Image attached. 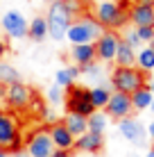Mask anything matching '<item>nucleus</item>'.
<instances>
[{
	"label": "nucleus",
	"mask_w": 154,
	"mask_h": 157,
	"mask_svg": "<svg viewBox=\"0 0 154 157\" xmlns=\"http://www.w3.org/2000/svg\"><path fill=\"white\" fill-rule=\"evenodd\" d=\"M129 98H131V107H134V112H145V109H150L154 96H152L150 86L145 84V86H141V89H136Z\"/></svg>",
	"instance_id": "obj_21"
},
{
	"label": "nucleus",
	"mask_w": 154,
	"mask_h": 157,
	"mask_svg": "<svg viewBox=\"0 0 154 157\" xmlns=\"http://www.w3.org/2000/svg\"><path fill=\"white\" fill-rule=\"evenodd\" d=\"M75 150L86 153V155H100L104 150V134L88 132V130H86L82 137L75 139Z\"/></svg>",
	"instance_id": "obj_15"
},
{
	"label": "nucleus",
	"mask_w": 154,
	"mask_h": 157,
	"mask_svg": "<svg viewBox=\"0 0 154 157\" xmlns=\"http://www.w3.org/2000/svg\"><path fill=\"white\" fill-rule=\"evenodd\" d=\"M86 128H88V132L104 134L107 128H109V116L104 114V112H93V114L86 118Z\"/></svg>",
	"instance_id": "obj_24"
},
{
	"label": "nucleus",
	"mask_w": 154,
	"mask_h": 157,
	"mask_svg": "<svg viewBox=\"0 0 154 157\" xmlns=\"http://www.w3.org/2000/svg\"><path fill=\"white\" fill-rule=\"evenodd\" d=\"M63 107L66 112H73V114L79 116H91L93 112H98L91 102V89L82 84H73L70 89H66V100H63Z\"/></svg>",
	"instance_id": "obj_6"
},
{
	"label": "nucleus",
	"mask_w": 154,
	"mask_h": 157,
	"mask_svg": "<svg viewBox=\"0 0 154 157\" xmlns=\"http://www.w3.org/2000/svg\"><path fill=\"white\" fill-rule=\"evenodd\" d=\"M123 41H127L134 50H141V46H143V41H141V36H138V32H136V28H127L125 30V34H123Z\"/></svg>",
	"instance_id": "obj_28"
},
{
	"label": "nucleus",
	"mask_w": 154,
	"mask_h": 157,
	"mask_svg": "<svg viewBox=\"0 0 154 157\" xmlns=\"http://www.w3.org/2000/svg\"><path fill=\"white\" fill-rule=\"evenodd\" d=\"M136 68L143 71L145 75H150L154 71V50L150 46H143L138 52H136Z\"/></svg>",
	"instance_id": "obj_23"
},
{
	"label": "nucleus",
	"mask_w": 154,
	"mask_h": 157,
	"mask_svg": "<svg viewBox=\"0 0 154 157\" xmlns=\"http://www.w3.org/2000/svg\"><path fill=\"white\" fill-rule=\"evenodd\" d=\"M150 109H152V112H154V100H152V105H150Z\"/></svg>",
	"instance_id": "obj_42"
},
{
	"label": "nucleus",
	"mask_w": 154,
	"mask_h": 157,
	"mask_svg": "<svg viewBox=\"0 0 154 157\" xmlns=\"http://www.w3.org/2000/svg\"><path fill=\"white\" fill-rule=\"evenodd\" d=\"M147 46H150V48H152V50H154V36H152V41H150V43H147Z\"/></svg>",
	"instance_id": "obj_40"
},
{
	"label": "nucleus",
	"mask_w": 154,
	"mask_h": 157,
	"mask_svg": "<svg viewBox=\"0 0 154 157\" xmlns=\"http://www.w3.org/2000/svg\"><path fill=\"white\" fill-rule=\"evenodd\" d=\"M50 5H55V2H66V0H48Z\"/></svg>",
	"instance_id": "obj_37"
},
{
	"label": "nucleus",
	"mask_w": 154,
	"mask_h": 157,
	"mask_svg": "<svg viewBox=\"0 0 154 157\" xmlns=\"http://www.w3.org/2000/svg\"><path fill=\"white\" fill-rule=\"evenodd\" d=\"M147 86H150V91H152V96H154V80H150V82H147Z\"/></svg>",
	"instance_id": "obj_35"
},
{
	"label": "nucleus",
	"mask_w": 154,
	"mask_h": 157,
	"mask_svg": "<svg viewBox=\"0 0 154 157\" xmlns=\"http://www.w3.org/2000/svg\"><path fill=\"white\" fill-rule=\"evenodd\" d=\"M102 32H104V28L91 16V12H86V14L77 16V18H73L66 39L73 46H84V43H95Z\"/></svg>",
	"instance_id": "obj_3"
},
{
	"label": "nucleus",
	"mask_w": 154,
	"mask_h": 157,
	"mask_svg": "<svg viewBox=\"0 0 154 157\" xmlns=\"http://www.w3.org/2000/svg\"><path fill=\"white\" fill-rule=\"evenodd\" d=\"M145 157H154V146H152L150 150H147V155H145Z\"/></svg>",
	"instance_id": "obj_36"
},
{
	"label": "nucleus",
	"mask_w": 154,
	"mask_h": 157,
	"mask_svg": "<svg viewBox=\"0 0 154 157\" xmlns=\"http://www.w3.org/2000/svg\"><path fill=\"white\" fill-rule=\"evenodd\" d=\"M0 157H9V153H5V150H0Z\"/></svg>",
	"instance_id": "obj_39"
},
{
	"label": "nucleus",
	"mask_w": 154,
	"mask_h": 157,
	"mask_svg": "<svg viewBox=\"0 0 154 157\" xmlns=\"http://www.w3.org/2000/svg\"><path fill=\"white\" fill-rule=\"evenodd\" d=\"M129 5L131 2H123V0H95L91 7V16L104 30L120 32L129 23Z\"/></svg>",
	"instance_id": "obj_1"
},
{
	"label": "nucleus",
	"mask_w": 154,
	"mask_h": 157,
	"mask_svg": "<svg viewBox=\"0 0 154 157\" xmlns=\"http://www.w3.org/2000/svg\"><path fill=\"white\" fill-rule=\"evenodd\" d=\"M50 157H73V150H55Z\"/></svg>",
	"instance_id": "obj_31"
},
{
	"label": "nucleus",
	"mask_w": 154,
	"mask_h": 157,
	"mask_svg": "<svg viewBox=\"0 0 154 157\" xmlns=\"http://www.w3.org/2000/svg\"><path fill=\"white\" fill-rule=\"evenodd\" d=\"M145 130H147V139L154 144V121H150V125H147Z\"/></svg>",
	"instance_id": "obj_32"
},
{
	"label": "nucleus",
	"mask_w": 154,
	"mask_h": 157,
	"mask_svg": "<svg viewBox=\"0 0 154 157\" xmlns=\"http://www.w3.org/2000/svg\"><path fill=\"white\" fill-rule=\"evenodd\" d=\"M61 123L68 128V132L73 134V137H82L84 132H86V116H79V114H73V112H66V116L61 118Z\"/></svg>",
	"instance_id": "obj_19"
},
{
	"label": "nucleus",
	"mask_w": 154,
	"mask_h": 157,
	"mask_svg": "<svg viewBox=\"0 0 154 157\" xmlns=\"http://www.w3.org/2000/svg\"><path fill=\"white\" fill-rule=\"evenodd\" d=\"M23 150L30 157H50L55 153L48 128H34L27 134H23Z\"/></svg>",
	"instance_id": "obj_7"
},
{
	"label": "nucleus",
	"mask_w": 154,
	"mask_h": 157,
	"mask_svg": "<svg viewBox=\"0 0 154 157\" xmlns=\"http://www.w3.org/2000/svg\"><path fill=\"white\" fill-rule=\"evenodd\" d=\"M70 59L75 66H86V64L98 62V55H95V46L93 43H84V46H73L70 48Z\"/></svg>",
	"instance_id": "obj_16"
},
{
	"label": "nucleus",
	"mask_w": 154,
	"mask_h": 157,
	"mask_svg": "<svg viewBox=\"0 0 154 157\" xmlns=\"http://www.w3.org/2000/svg\"><path fill=\"white\" fill-rule=\"evenodd\" d=\"M27 39H32L34 43H41L48 39V23H45V16H36L32 18L30 30H27Z\"/></svg>",
	"instance_id": "obj_22"
},
{
	"label": "nucleus",
	"mask_w": 154,
	"mask_h": 157,
	"mask_svg": "<svg viewBox=\"0 0 154 157\" xmlns=\"http://www.w3.org/2000/svg\"><path fill=\"white\" fill-rule=\"evenodd\" d=\"M136 52H138V50H134V48H131L127 41L120 39L118 50H116L113 64H116V66H136Z\"/></svg>",
	"instance_id": "obj_18"
},
{
	"label": "nucleus",
	"mask_w": 154,
	"mask_h": 157,
	"mask_svg": "<svg viewBox=\"0 0 154 157\" xmlns=\"http://www.w3.org/2000/svg\"><path fill=\"white\" fill-rule=\"evenodd\" d=\"M0 28L5 30V34H7L9 39H25V36H27V30H30V21L20 12L9 9V12H5L2 18H0Z\"/></svg>",
	"instance_id": "obj_11"
},
{
	"label": "nucleus",
	"mask_w": 154,
	"mask_h": 157,
	"mask_svg": "<svg viewBox=\"0 0 154 157\" xmlns=\"http://www.w3.org/2000/svg\"><path fill=\"white\" fill-rule=\"evenodd\" d=\"M79 2H82V5H91L93 0H79Z\"/></svg>",
	"instance_id": "obj_38"
},
{
	"label": "nucleus",
	"mask_w": 154,
	"mask_h": 157,
	"mask_svg": "<svg viewBox=\"0 0 154 157\" xmlns=\"http://www.w3.org/2000/svg\"><path fill=\"white\" fill-rule=\"evenodd\" d=\"M131 2H141V5H154V0H131Z\"/></svg>",
	"instance_id": "obj_34"
},
{
	"label": "nucleus",
	"mask_w": 154,
	"mask_h": 157,
	"mask_svg": "<svg viewBox=\"0 0 154 157\" xmlns=\"http://www.w3.org/2000/svg\"><path fill=\"white\" fill-rule=\"evenodd\" d=\"M109 84H111V91H120V94L131 96L136 89L147 84V75L138 71L136 66H113Z\"/></svg>",
	"instance_id": "obj_4"
},
{
	"label": "nucleus",
	"mask_w": 154,
	"mask_h": 157,
	"mask_svg": "<svg viewBox=\"0 0 154 157\" xmlns=\"http://www.w3.org/2000/svg\"><path fill=\"white\" fill-rule=\"evenodd\" d=\"M129 23L134 28H154V5H129Z\"/></svg>",
	"instance_id": "obj_14"
},
{
	"label": "nucleus",
	"mask_w": 154,
	"mask_h": 157,
	"mask_svg": "<svg viewBox=\"0 0 154 157\" xmlns=\"http://www.w3.org/2000/svg\"><path fill=\"white\" fill-rule=\"evenodd\" d=\"M118 132H120V137H123L125 141H129L131 146H136V148H143V146L147 144V130L138 118H134V116L118 121Z\"/></svg>",
	"instance_id": "obj_10"
},
{
	"label": "nucleus",
	"mask_w": 154,
	"mask_h": 157,
	"mask_svg": "<svg viewBox=\"0 0 154 157\" xmlns=\"http://www.w3.org/2000/svg\"><path fill=\"white\" fill-rule=\"evenodd\" d=\"M109 98H111V84H109V82L91 86V102H93V107H95L98 112H102L104 107H107Z\"/></svg>",
	"instance_id": "obj_20"
},
{
	"label": "nucleus",
	"mask_w": 154,
	"mask_h": 157,
	"mask_svg": "<svg viewBox=\"0 0 154 157\" xmlns=\"http://www.w3.org/2000/svg\"><path fill=\"white\" fill-rule=\"evenodd\" d=\"M32 96H34V89H30V84H25L23 80L20 82H14L9 86H5V105L9 107V112H27L30 109V102H32Z\"/></svg>",
	"instance_id": "obj_8"
},
{
	"label": "nucleus",
	"mask_w": 154,
	"mask_h": 157,
	"mask_svg": "<svg viewBox=\"0 0 154 157\" xmlns=\"http://www.w3.org/2000/svg\"><path fill=\"white\" fill-rule=\"evenodd\" d=\"M123 2H131V0H123Z\"/></svg>",
	"instance_id": "obj_43"
},
{
	"label": "nucleus",
	"mask_w": 154,
	"mask_h": 157,
	"mask_svg": "<svg viewBox=\"0 0 154 157\" xmlns=\"http://www.w3.org/2000/svg\"><path fill=\"white\" fill-rule=\"evenodd\" d=\"M14 82H20L18 68L12 66V64L0 62V84H2V86H9V84H14Z\"/></svg>",
	"instance_id": "obj_25"
},
{
	"label": "nucleus",
	"mask_w": 154,
	"mask_h": 157,
	"mask_svg": "<svg viewBox=\"0 0 154 157\" xmlns=\"http://www.w3.org/2000/svg\"><path fill=\"white\" fill-rule=\"evenodd\" d=\"M0 150H5L9 155L23 150L20 118L14 112H7V109H0Z\"/></svg>",
	"instance_id": "obj_2"
},
{
	"label": "nucleus",
	"mask_w": 154,
	"mask_h": 157,
	"mask_svg": "<svg viewBox=\"0 0 154 157\" xmlns=\"http://www.w3.org/2000/svg\"><path fill=\"white\" fill-rule=\"evenodd\" d=\"M79 73H82L86 80H91V82H102L104 66H102L100 62H93V64H86V66H82V68H79Z\"/></svg>",
	"instance_id": "obj_26"
},
{
	"label": "nucleus",
	"mask_w": 154,
	"mask_h": 157,
	"mask_svg": "<svg viewBox=\"0 0 154 157\" xmlns=\"http://www.w3.org/2000/svg\"><path fill=\"white\" fill-rule=\"evenodd\" d=\"M120 39H123V36H120V32H116V30H104L102 34L98 36V41H95L93 46H95V55H98L100 64H113Z\"/></svg>",
	"instance_id": "obj_9"
},
{
	"label": "nucleus",
	"mask_w": 154,
	"mask_h": 157,
	"mask_svg": "<svg viewBox=\"0 0 154 157\" xmlns=\"http://www.w3.org/2000/svg\"><path fill=\"white\" fill-rule=\"evenodd\" d=\"M9 157H30L27 153H25V150H18V153H12V155H9Z\"/></svg>",
	"instance_id": "obj_33"
},
{
	"label": "nucleus",
	"mask_w": 154,
	"mask_h": 157,
	"mask_svg": "<svg viewBox=\"0 0 154 157\" xmlns=\"http://www.w3.org/2000/svg\"><path fill=\"white\" fill-rule=\"evenodd\" d=\"M136 32H138V36H141L143 43H150L152 36H154V28H136Z\"/></svg>",
	"instance_id": "obj_29"
},
{
	"label": "nucleus",
	"mask_w": 154,
	"mask_h": 157,
	"mask_svg": "<svg viewBox=\"0 0 154 157\" xmlns=\"http://www.w3.org/2000/svg\"><path fill=\"white\" fill-rule=\"evenodd\" d=\"M63 100H66V89H61V86L52 84L45 91V102L50 107H59V105H63Z\"/></svg>",
	"instance_id": "obj_27"
},
{
	"label": "nucleus",
	"mask_w": 154,
	"mask_h": 157,
	"mask_svg": "<svg viewBox=\"0 0 154 157\" xmlns=\"http://www.w3.org/2000/svg\"><path fill=\"white\" fill-rule=\"evenodd\" d=\"M7 52H9V46H7V41H2V39H0V62L5 59V55H7Z\"/></svg>",
	"instance_id": "obj_30"
},
{
	"label": "nucleus",
	"mask_w": 154,
	"mask_h": 157,
	"mask_svg": "<svg viewBox=\"0 0 154 157\" xmlns=\"http://www.w3.org/2000/svg\"><path fill=\"white\" fill-rule=\"evenodd\" d=\"M127 157H141V155H136V153H129V155H127Z\"/></svg>",
	"instance_id": "obj_41"
},
{
	"label": "nucleus",
	"mask_w": 154,
	"mask_h": 157,
	"mask_svg": "<svg viewBox=\"0 0 154 157\" xmlns=\"http://www.w3.org/2000/svg\"><path fill=\"white\" fill-rule=\"evenodd\" d=\"M45 23H48V36L52 41H63L73 23V14L68 12V7L63 2H55L50 5V9L45 14Z\"/></svg>",
	"instance_id": "obj_5"
},
{
	"label": "nucleus",
	"mask_w": 154,
	"mask_h": 157,
	"mask_svg": "<svg viewBox=\"0 0 154 157\" xmlns=\"http://www.w3.org/2000/svg\"><path fill=\"white\" fill-rule=\"evenodd\" d=\"M48 132H50V139H52L55 150H75V137L68 132V128L63 125L61 121L48 125Z\"/></svg>",
	"instance_id": "obj_13"
},
{
	"label": "nucleus",
	"mask_w": 154,
	"mask_h": 157,
	"mask_svg": "<svg viewBox=\"0 0 154 157\" xmlns=\"http://www.w3.org/2000/svg\"><path fill=\"white\" fill-rule=\"evenodd\" d=\"M104 114L113 121H123V118H129L134 114V107H131V98L127 94H120V91H111V98L104 107Z\"/></svg>",
	"instance_id": "obj_12"
},
{
	"label": "nucleus",
	"mask_w": 154,
	"mask_h": 157,
	"mask_svg": "<svg viewBox=\"0 0 154 157\" xmlns=\"http://www.w3.org/2000/svg\"><path fill=\"white\" fill-rule=\"evenodd\" d=\"M79 78H82L79 66H75V64H68V66H63V68H59V71L55 73V84L61 86V89H70L73 84H77Z\"/></svg>",
	"instance_id": "obj_17"
}]
</instances>
